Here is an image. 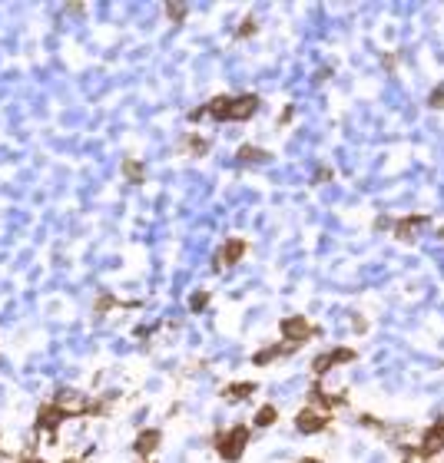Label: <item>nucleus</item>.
<instances>
[{
  "label": "nucleus",
  "mask_w": 444,
  "mask_h": 463,
  "mask_svg": "<svg viewBox=\"0 0 444 463\" xmlns=\"http://www.w3.org/2000/svg\"><path fill=\"white\" fill-rule=\"evenodd\" d=\"M249 437H252L249 427H246V424H236V427H229V431H219L216 437H212V447H216V453L226 463H239L242 453H246V447H249Z\"/></svg>",
  "instance_id": "f257e3e1"
},
{
  "label": "nucleus",
  "mask_w": 444,
  "mask_h": 463,
  "mask_svg": "<svg viewBox=\"0 0 444 463\" xmlns=\"http://www.w3.org/2000/svg\"><path fill=\"white\" fill-rule=\"evenodd\" d=\"M444 453V417L434 420L431 427H424L421 431V440L414 443V447H404V457L408 460H434V457H441Z\"/></svg>",
  "instance_id": "f03ea898"
},
{
  "label": "nucleus",
  "mask_w": 444,
  "mask_h": 463,
  "mask_svg": "<svg viewBox=\"0 0 444 463\" xmlns=\"http://www.w3.org/2000/svg\"><path fill=\"white\" fill-rule=\"evenodd\" d=\"M279 331H282V341H289V345H305L308 338H318L322 334V328L318 324H312L308 318H302V314H292V318H282L279 324Z\"/></svg>",
  "instance_id": "7ed1b4c3"
},
{
  "label": "nucleus",
  "mask_w": 444,
  "mask_h": 463,
  "mask_svg": "<svg viewBox=\"0 0 444 463\" xmlns=\"http://www.w3.org/2000/svg\"><path fill=\"white\" fill-rule=\"evenodd\" d=\"M355 357H358L355 347H332V351H325V354H318V357L312 361L315 381H322V377H325L332 367H338V364H352Z\"/></svg>",
  "instance_id": "20e7f679"
},
{
  "label": "nucleus",
  "mask_w": 444,
  "mask_h": 463,
  "mask_svg": "<svg viewBox=\"0 0 444 463\" xmlns=\"http://www.w3.org/2000/svg\"><path fill=\"white\" fill-rule=\"evenodd\" d=\"M259 113V97L256 93H242V97H229L226 123H246Z\"/></svg>",
  "instance_id": "39448f33"
},
{
  "label": "nucleus",
  "mask_w": 444,
  "mask_h": 463,
  "mask_svg": "<svg viewBox=\"0 0 444 463\" xmlns=\"http://www.w3.org/2000/svg\"><path fill=\"white\" fill-rule=\"evenodd\" d=\"M332 427V414H322V410L302 407L295 414V431L299 433H322Z\"/></svg>",
  "instance_id": "423d86ee"
},
{
  "label": "nucleus",
  "mask_w": 444,
  "mask_h": 463,
  "mask_svg": "<svg viewBox=\"0 0 444 463\" xmlns=\"http://www.w3.org/2000/svg\"><path fill=\"white\" fill-rule=\"evenodd\" d=\"M348 397L345 394H325V388H322V381H315L312 390H308V407L312 410H322V414H332V410L345 407Z\"/></svg>",
  "instance_id": "0eeeda50"
},
{
  "label": "nucleus",
  "mask_w": 444,
  "mask_h": 463,
  "mask_svg": "<svg viewBox=\"0 0 444 463\" xmlns=\"http://www.w3.org/2000/svg\"><path fill=\"white\" fill-rule=\"evenodd\" d=\"M64 420H66V414L56 407L54 400H47V404L37 407V431H40V433H56Z\"/></svg>",
  "instance_id": "6e6552de"
},
{
  "label": "nucleus",
  "mask_w": 444,
  "mask_h": 463,
  "mask_svg": "<svg viewBox=\"0 0 444 463\" xmlns=\"http://www.w3.org/2000/svg\"><path fill=\"white\" fill-rule=\"evenodd\" d=\"M160 443H163V433L156 431V427H146V431L136 433V440H133V453H136V457H143V460H150Z\"/></svg>",
  "instance_id": "1a4fd4ad"
},
{
  "label": "nucleus",
  "mask_w": 444,
  "mask_h": 463,
  "mask_svg": "<svg viewBox=\"0 0 444 463\" xmlns=\"http://www.w3.org/2000/svg\"><path fill=\"white\" fill-rule=\"evenodd\" d=\"M424 226H428V216H404V218H398V222H391V232H395L398 242H412Z\"/></svg>",
  "instance_id": "9d476101"
},
{
  "label": "nucleus",
  "mask_w": 444,
  "mask_h": 463,
  "mask_svg": "<svg viewBox=\"0 0 444 463\" xmlns=\"http://www.w3.org/2000/svg\"><path fill=\"white\" fill-rule=\"evenodd\" d=\"M289 354H295V345H289V341H279V345H269V347H262V351H256V354H252V364H256V367H269L272 361L289 357Z\"/></svg>",
  "instance_id": "9b49d317"
},
{
  "label": "nucleus",
  "mask_w": 444,
  "mask_h": 463,
  "mask_svg": "<svg viewBox=\"0 0 444 463\" xmlns=\"http://www.w3.org/2000/svg\"><path fill=\"white\" fill-rule=\"evenodd\" d=\"M249 252V242L246 238H226V245H222V252H219V268H226V265H236V261H242V255Z\"/></svg>",
  "instance_id": "f8f14e48"
},
{
  "label": "nucleus",
  "mask_w": 444,
  "mask_h": 463,
  "mask_svg": "<svg viewBox=\"0 0 444 463\" xmlns=\"http://www.w3.org/2000/svg\"><path fill=\"white\" fill-rule=\"evenodd\" d=\"M256 390H259L256 381H239V384H226L219 394H222V400H236V404H239V400H249Z\"/></svg>",
  "instance_id": "ddd939ff"
},
{
  "label": "nucleus",
  "mask_w": 444,
  "mask_h": 463,
  "mask_svg": "<svg viewBox=\"0 0 444 463\" xmlns=\"http://www.w3.org/2000/svg\"><path fill=\"white\" fill-rule=\"evenodd\" d=\"M236 159H239V162H269V159H272V152H265V149H259V146L246 142V146H239Z\"/></svg>",
  "instance_id": "4468645a"
},
{
  "label": "nucleus",
  "mask_w": 444,
  "mask_h": 463,
  "mask_svg": "<svg viewBox=\"0 0 444 463\" xmlns=\"http://www.w3.org/2000/svg\"><path fill=\"white\" fill-rule=\"evenodd\" d=\"M275 420H279V410L272 407V404H265V407H259V410H256V420H252V424H256L259 431H265V427H272Z\"/></svg>",
  "instance_id": "2eb2a0df"
},
{
  "label": "nucleus",
  "mask_w": 444,
  "mask_h": 463,
  "mask_svg": "<svg viewBox=\"0 0 444 463\" xmlns=\"http://www.w3.org/2000/svg\"><path fill=\"white\" fill-rule=\"evenodd\" d=\"M209 146H212V142H209L206 136H196V132H193V136H186V142H183V149L193 152V156H206Z\"/></svg>",
  "instance_id": "dca6fc26"
},
{
  "label": "nucleus",
  "mask_w": 444,
  "mask_h": 463,
  "mask_svg": "<svg viewBox=\"0 0 444 463\" xmlns=\"http://www.w3.org/2000/svg\"><path fill=\"white\" fill-rule=\"evenodd\" d=\"M123 175H126V179H130L133 185H140L143 179H146V169H143V162L126 159V162H123Z\"/></svg>",
  "instance_id": "f3484780"
},
{
  "label": "nucleus",
  "mask_w": 444,
  "mask_h": 463,
  "mask_svg": "<svg viewBox=\"0 0 444 463\" xmlns=\"http://www.w3.org/2000/svg\"><path fill=\"white\" fill-rule=\"evenodd\" d=\"M186 4H166V17H169V20L173 23H183L186 20Z\"/></svg>",
  "instance_id": "a211bd4d"
},
{
  "label": "nucleus",
  "mask_w": 444,
  "mask_h": 463,
  "mask_svg": "<svg viewBox=\"0 0 444 463\" xmlns=\"http://www.w3.org/2000/svg\"><path fill=\"white\" fill-rule=\"evenodd\" d=\"M252 33H256V17H252V13H249V17H246V20L239 23L236 37H239V40H246V37H252Z\"/></svg>",
  "instance_id": "6ab92c4d"
},
{
  "label": "nucleus",
  "mask_w": 444,
  "mask_h": 463,
  "mask_svg": "<svg viewBox=\"0 0 444 463\" xmlns=\"http://www.w3.org/2000/svg\"><path fill=\"white\" fill-rule=\"evenodd\" d=\"M109 308H126V302H113V295H100L97 311H109Z\"/></svg>",
  "instance_id": "aec40b11"
},
{
  "label": "nucleus",
  "mask_w": 444,
  "mask_h": 463,
  "mask_svg": "<svg viewBox=\"0 0 444 463\" xmlns=\"http://www.w3.org/2000/svg\"><path fill=\"white\" fill-rule=\"evenodd\" d=\"M206 304H209V295H206V291H196L193 302H189V308H193V311H206Z\"/></svg>",
  "instance_id": "412c9836"
},
{
  "label": "nucleus",
  "mask_w": 444,
  "mask_h": 463,
  "mask_svg": "<svg viewBox=\"0 0 444 463\" xmlns=\"http://www.w3.org/2000/svg\"><path fill=\"white\" fill-rule=\"evenodd\" d=\"M428 106H431V109H444V83L434 89L431 97H428Z\"/></svg>",
  "instance_id": "4be33fe9"
},
{
  "label": "nucleus",
  "mask_w": 444,
  "mask_h": 463,
  "mask_svg": "<svg viewBox=\"0 0 444 463\" xmlns=\"http://www.w3.org/2000/svg\"><path fill=\"white\" fill-rule=\"evenodd\" d=\"M325 179H332V169H318V175H315V183H325Z\"/></svg>",
  "instance_id": "5701e85b"
},
{
  "label": "nucleus",
  "mask_w": 444,
  "mask_h": 463,
  "mask_svg": "<svg viewBox=\"0 0 444 463\" xmlns=\"http://www.w3.org/2000/svg\"><path fill=\"white\" fill-rule=\"evenodd\" d=\"M299 463H322V460H318V457H302Z\"/></svg>",
  "instance_id": "b1692460"
},
{
  "label": "nucleus",
  "mask_w": 444,
  "mask_h": 463,
  "mask_svg": "<svg viewBox=\"0 0 444 463\" xmlns=\"http://www.w3.org/2000/svg\"><path fill=\"white\" fill-rule=\"evenodd\" d=\"M64 463H87V460H64Z\"/></svg>",
  "instance_id": "393cba45"
},
{
  "label": "nucleus",
  "mask_w": 444,
  "mask_h": 463,
  "mask_svg": "<svg viewBox=\"0 0 444 463\" xmlns=\"http://www.w3.org/2000/svg\"><path fill=\"white\" fill-rule=\"evenodd\" d=\"M428 463H434V460H428Z\"/></svg>",
  "instance_id": "a878e982"
},
{
  "label": "nucleus",
  "mask_w": 444,
  "mask_h": 463,
  "mask_svg": "<svg viewBox=\"0 0 444 463\" xmlns=\"http://www.w3.org/2000/svg\"><path fill=\"white\" fill-rule=\"evenodd\" d=\"M146 463H152V460H146Z\"/></svg>",
  "instance_id": "bb28decb"
}]
</instances>
